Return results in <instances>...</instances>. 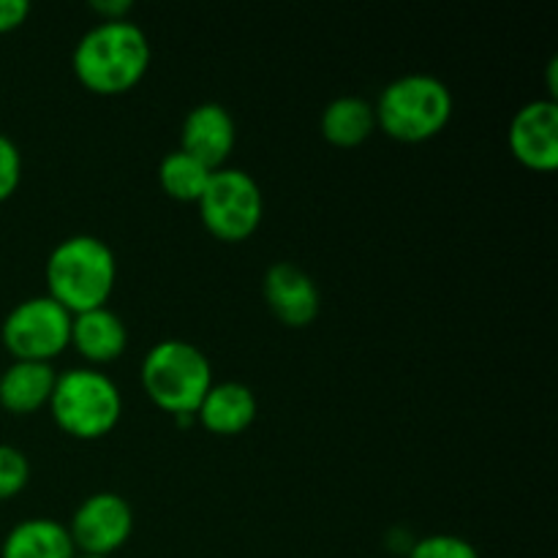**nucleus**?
Wrapping results in <instances>:
<instances>
[{
  "mask_svg": "<svg viewBox=\"0 0 558 558\" xmlns=\"http://www.w3.org/2000/svg\"><path fill=\"white\" fill-rule=\"evenodd\" d=\"M150 65V44L145 31L129 20L98 22L74 49V74L98 96L131 90Z\"/></svg>",
  "mask_w": 558,
  "mask_h": 558,
  "instance_id": "nucleus-1",
  "label": "nucleus"
},
{
  "mask_svg": "<svg viewBox=\"0 0 558 558\" xmlns=\"http://www.w3.org/2000/svg\"><path fill=\"white\" fill-rule=\"evenodd\" d=\"M118 278L112 248L93 234H74L52 248L47 259L49 298L69 314L107 305Z\"/></svg>",
  "mask_w": 558,
  "mask_h": 558,
  "instance_id": "nucleus-2",
  "label": "nucleus"
},
{
  "mask_svg": "<svg viewBox=\"0 0 558 558\" xmlns=\"http://www.w3.org/2000/svg\"><path fill=\"white\" fill-rule=\"evenodd\" d=\"M142 385L158 409L174 417H194L213 387V365L194 343L167 338L142 360Z\"/></svg>",
  "mask_w": 558,
  "mask_h": 558,
  "instance_id": "nucleus-3",
  "label": "nucleus"
},
{
  "mask_svg": "<svg viewBox=\"0 0 558 558\" xmlns=\"http://www.w3.org/2000/svg\"><path fill=\"white\" fill-rule=\"evenodd\" d=\"M376 125L398 142H425L452 118V93L439 76L407 74L392 80L374 107Z\"/></svg>",
  "mask_w": 558,
  "mask_h": 558,
  "instance_id": "nucleus-4",
  "label": "nucleus"
},
{
  "mask_svg": "<svg viewBox=\"0 0 558 558\" xmlns=\"http://www.w3.org/2000/svg\"><path fill=\"white\" fill-rule=\"evenodd\" d=\"M49 409L60 430L82 441H93L114 430L123 414V396L107 374L93 368H71L54 381Z\"/></svg>",
  "mask_w": 558,
  "mask_h": 558,
  "instance_id": "nucleus-5",
  "label": "nucleus"
},
{
  "mask_svg": "<svg viewBox=\"0 0 558 558\" xmlns=\"http://www.w3.org/2000/svg\"><path fill=\"white\" fill-rule=\"evenodd\" d=\"M202 223L227 243H240L259 229L265 199L262 189L243 169L221 167L213 172L205 194L196 202Z\"/></svg>",
  "mask_w": 558,
  "mask_h": 558,
  "instance_id": "nucleus-6",
  "label": "nucleus"
},
{
  "mask_svg": "<svg viewBox=\"0 0 558 558\" xmlns=\"http://www.w3.org/2000/svg\"><path fill=\"white\" fill-rule=\"evenodd\" d=\"M71 319L74 314H69L49 294L27 298L9 311L0 327V338L16 360L49 363L69 347Z\"/></svg>",
  "mask_w": 558,
  "mask_h": 558,
  "instance_id": "nucleus-7",
  "label": "nucleus"
},
{
  "mask_svg": "<svg viewBox=\"0 0 558 558\" xmlns=\"http://www.w3.org/2000/svg\"><path fill=\"white\" fill-rule=\"evenodd\" d=\"M65 529L80 554L112 556L114 550L129 543L131 532H134V512L123 496L101 490V494L87 496L76 507L71 526Z\"/></svg>",
  "mask_w": 558,
  "mask_h": 558,
  "instance_id": "nucleus-8",
  "label": "nucleus"
},
{
  "mask_svg": "<svg viewBox=\"0 0 558 558\" xmlns=\"http://www.w3.org/2000/svg\"><path fill=\"white\" fill-rule=\"evenodd\" d=\"M510 153L529 169L550 172L558 163V104L556 98H537L523 104L507 131Z\"/></svg>",
  "mask_w": 558,
  "mask_h": 558,
  "instance_id": "nucleus-9",
  "label": "nucleus"
},
{
  "mask_svg": "<svg viewBox=\"0 0 558 558\" xmlns=\"http://www.w3.org/2000/svg\"><path fill=\"white\" fill-rule=\"evenodd\" d=\"M262 292H265V303L272 316L287 327H308L319 316V289H316L314 278L292 262H276L272 267H267Z\"/></svg>",
  "mask_w": 558,
  "mask_h": 558,
  "instance_id": "nucleus-10",
  "label": "nucleus"
},
{
  "mask_svg": "<svg viewBox=\"0 0 558 558\" xmlns=\"http://www.w3.org/2000/svg\"><path fill=\"white\" fill-rule=\"evenodd\" d=\"M234 120L227 107L216 101H205L189 112L183 120V134H180V150L194 156L213 172L223 167L234 147Z\"/></svg>",
  "mask_w": 558,
  "mask_h": 558,
  "instance_id": "nucleus-11",
  "label": "nucleus"
},
{
  "mask_svg": "<svg viewBox=\"0 0 558 558\" xmlns=\"http://www.w3.org/2000/svg\"><path fill=\"white\" fill-rule=\"evenodd\" d=\"M194 417H199V423L205 425L210 434H243L256 417L254 390L240 385V381H221V385H213L210 390H207V396L202 398Z\"/></svg>",
  "mask_w": 558,
  "mask_h": 558,
  "instance_id": "nucleus-12",
  "label": "nucleus"
},
{
  "mask_svg": "<svg viewBox=\"0 0 558 558\" xmlns=\"http://www.w3.org/2000/svg\"><path fill=\"white\" fill-rule=\"evenodd\" d=\"M69 343H74L76 352L90 363H112L125 352L129 332H125L123 319L101 305V308L74 314Z\"/></svg>",
  "mask_w": 558,
  "mask_h": 558,
  "instance_id": "nucleus-13",
  "label": "nucleus"
},
{
  "mask_svg": "<svg viewBox=\"0 0 558 558\" xmlns=\"http://www.w3.org/2000/svg\"><path fill=\"white\" fill-rule=\"evenodd\" d=\"M58 374L49 363L16 360L0 374V407L11 414H31L47 407Z\"/></svg>",
  "mask_w": 558,
  "mask_h": 558,
  "instance_id": "nucleus-14",
  "label": "nucleus"
},
{
  "mask_svg": "<svg viewBox=\"0 0 558 558\" xmlns=\"http://www.w3.org/2000/svg\"><path fill=\"white\" fill-rule=\"evenodd\" d=\"M69 529L49 518H27L5 534L0 558H74Z\"/></svg>",
  "mask_w": 558,
  "mask_h": 558,
  "instance_id": "nucleus-15",
  "label": "nucleus"
},
{
  "mask_svg": "<svg viewBox=\"0 0 558 558\" xmlns=\"http://www.w3.org/2000/svg\"><path fill=\"white\" fill-rule=\"evenodd\" d=\"M376 112L374 104L360 96L332 98L322 112V134L336 147H357L374 134Z\"/></svg>",
  "mask_w": 558,
  "mask_h": 558,
  "instance_id": "nucleus-16",
  "label": "nucleus"
},
{
  "mask_svg": "<svg viewBox=\"0 0 558 558\" xmlns=\"http://www.w3.org/2000/svg\"><path fill=\"white\" fill-rule=\"evenodd\" d=\"M210 178L213 169L196 161L194 156L183 153L180 147L158 163V183L178 202H199Z\"/></svg>",
  "mask_w": 558,
  "mask_h": 558,
  "instance_id": "nucleus-17",
  "label": "nucleus"
},
{
  "mask_svg": "<svg viewBox=\"0 0 558 558\" xmlns=\"http://www.w3.org/2000/svg\"><path fill=\"white\" fill-rule=\"evenodd\" d=\"M407 558H480V554L469 539L456 537V534H430V537L414 539Z\"/></svg>",
  "mask_w": 558,
  "mask_h": 558,
  "instance_id": "nucleus-18",
  "label": "nucleus"
},
{
  "mask_svg": "<svg viewBox=\"0 0 558 558\" xmlns=\"http://www.w3.org/2000/svg\"><path fill=\"white\" fill-rule=\"evenodd\" d=\"M31 480V463L25 452L11 445H0V501L20 494Z\"/></svg>",
  "mask_w": 558,
  "mask_h": 558,
  "instance_id": "nucleus-19",
  "label": "nucleus"
},
{
  "mask_svg": "<svg viewBox=\"0 0 558 558\" xmlns=\"http://www.w3.org/2000/svg\"><path fill=\"white\" fill-rule=\"evenodd\" d=\"M20 180H22L20 147L14 145V140H9L5 134H0V205L14 196Z\"/></svg>",
  "mask_w": 558,
  "mask_h": 558,
  "instance_id": "nucleus-20",
  "label": "nucleus"
},
{
  "mask_svg": "<svg viewBox=\"0 0 558 558\" xmlns=\"http://www.w3.org/2000/svg\"><path fill=\"white\" fill-rule=\"evenodd\" d=\"M31 14L27 0H0V33L16 31Z\"/></svg>",
  "mask_w": 558,
  "mask_h": 558,
  "instance_id": "nucleus-21",
  "label": "nucleus"
},
{
  "mask_svg": "<svg viewBox=\"0 0 558 558\" xmlns=\"http://www.w3.org/2000/svg\"><path fill=\"white\" fill-rule=\"evenodd\" d=\"M90 9L101 14V22L125 20V14L131 11V0H93Z\"/></svg>",
  "mask_w": 558,
  "mask_h": 558,
  "instance_id": "nucleus-22",
  "label": "nucleus"
},
{
  "mask_svg": "<svg viewBox=\"0 0 558 558\" xmlns=\"http://www.w3.org/2000/svg\"><path fill=\"white\" fill-rule=\"evenodd\" d=\"M74 558H109V556H90V554H80V556H74Z\"/></svg>",
  "mask_w": 558,
  "mask_h": 558,
  "instance_id": "nucleus-23",
  "label": "nucleus"
}]
</instances>
